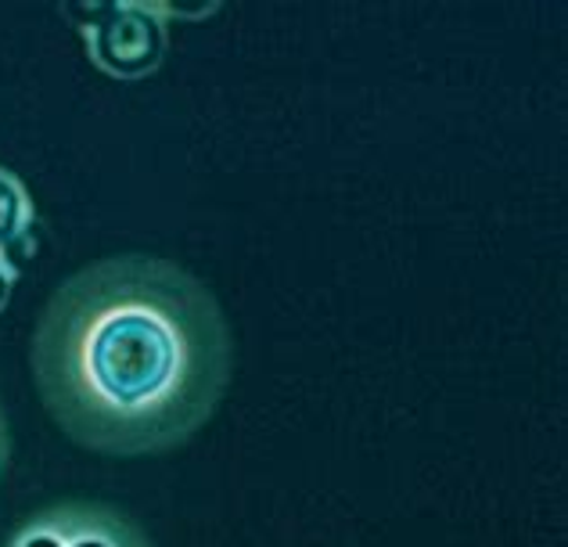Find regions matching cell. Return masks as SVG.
Instances as JSON below:
<instances>
[{
    "mask_svg": "<svg viewBox=\"0 0 568 547\" xmlns=\"http://www.w3.org/2000/svg\"><path fill=\"white\" fill-rule=\"evenodd\" d=\"M29 361L72 443L148 457L181 447L216 414L234 338L202 277L159 256H112L54 288Z\"/></svg>",
    "mask_w": 568,
    "mask_h": 547,
    "instance_id": "1",
    "label": "cell"
},
{
    "mask_svg": "<svg viewBox=\"0 0 568 547\" xmlns=\"http://www.w3.org/2000/svg\"><path fill=\"white\" fill-rule=\"evenodd\" d=\"M87 58L115 80H141L166 62L170 19L176 8L144 0H109V4H69Z\"/></svg>",
    "mask_w": 568,
    "mask_h": 547,
    "instance_id": "2",
    "label": "cell"
},
{
    "mask_svg": "<svg viewBox=\"0 0 568 547\" xmlns=\"http://www.w3.org/2000/svg\"><path fill=\"white\" fill-rule=\"evenodd\" d=\"M4 547H152V540L109 505L62 500L14 526Z\"/></svg>",
    "mask_w": 568,
    "mask_h": 547,
    "instance_id": "3",
    "label": "cell"
},
{
    "mask_svg": "<svg viewBox=\"0 0 568 547\" xmlns=\"http://www.w3.org/2000/svg\"><path fill=\"white\" fill-rule=\"evenodd\" d=\"M40 216L26 181L14 170L0 166V260L22 271V263L37 253Z\"/></svg>",
    "mask_w": 568,
    "mask_h": 547,
    "instance_id": "4",
    "label": "cell"
},
{
    "mask_svg": "<svg viewBox=\"0 0 568 547\" xmlns=\"http://www.w3.org/2000/svg\"><path fill=\"white\" fill-rule=\"evenodd\" d=\"M14 281H19V271H14L11 263L0 260V314H4L8 303H11V288H14Z\"/></svg>",
    "mask_w": 568,
    "mask_h": 547,
    "instance_id": "5",
    "label": "cell"
},
{
    "mask_svg": "<svg viewBox=\"0 0 568 547\" xmlns=\"http://www.w3.org/2000/svg\"><path fill=\"white\" fill-rule=\"evenodd\" d=\"M8 454H11V436H8L4 411H0V472H4V465H8Z\"/></svg>",
    "mask_w": 568,
    "mask_h": 547,
    "instance_id": "6",
    "label": "cell"
}]
</instances>
